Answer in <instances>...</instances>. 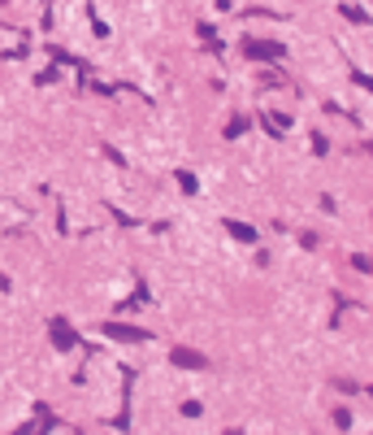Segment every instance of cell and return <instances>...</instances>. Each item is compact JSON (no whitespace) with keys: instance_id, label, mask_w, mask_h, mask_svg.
<instances>
[{"instance_id":"6da1fadb","label":"cell","mask_w":373,"mask_h":435,"mask_svg":"<svg viewBox=\"0 0 373 435\" xmlns=\"http://www.w3.org/2000/svg\"><path fill=\"white\" fill-rule=\"evenodd\" d=\"M104 335L126 339V344H139V339H148V331H139V326H118V322H104Z\"/></svg>"},{"instance_id":"7a4b0ae2","label":"cell","mask_w":373,"mask_h":435,"mask_svg":"<svg viewBox=\"0 0 373 435\" xmlns=\"http://www.w3.org/2000/svg\"><path fill=\"white\" fill-rule=\"evenodd\" d=\"M170 361H174V366H182V370H204V366H208V361H204L200 353H187V348H174V353H170Z\"/></svg>"},{"instance_id":"3957f363","label":"cell","mask_w":373,"mask_h":435,"mask_svg":"<svg viewBox=\"0 0 373 435\" xmlns=\"http://www.w3.org/2000/svg\"><path fill=\"white\" fill-rule=\"evenodd\" d=\"M52 339H57V348H78V335H74V331H65L61 318H52Z\"/></svg>"},{"instance_id":"277c9868","label":"cell","mask_w":373,"mask_h":435,"mask_svg":"<svg viewBox=\"0 0 373 435\" xmlns=\"http://www.w3.org/2000/svg\"><path fill=\"white\" fill-rule=\"evenodd\" d=\"M226 227H230V235H235V239H243V244H256V231H252V227H243V222H226Z\"/></svg>"},{"instance_id":"5b68a950","label":"cell","mask_w":373,"mask_h":435,"mask_svg":"<svg viewBox=\"0 0 373 435\" xmlns=\"http://www.w3.org/2000/svg\"><path fill=\"white\" fill-rule=\"evenodd\" d=\"M247 53L252 57H282V48L278 44H247Z\"/></svg>"},{"instance_id":"8992f818","label":"cell","mask_w":373,"mask_h":435,"mask_svg":"<svg viewBox=\"0 0 373 435\" xmlns=\"http://www.w3.org/2000/svg\"><path fill=\"white\" fill-rule=\"evenodd\" d=\"M178 183H182V192H195V179L187 170H178Z\"/></svg>"},{"instance_id":"52a82bcc","label":"cell","mask_w":373,"mask_h":435,"mask_svg":"<svg viewBox=\"0 0 373 435\" xmlns=\"http://www.w3.org/2000/svg\"><path fill=\"white\" fill-rule=\"evenodd\" d=\"M352 78H356L360 87H369V92H373V78H364V74H352Z\"/></svg>"},{"instance_id":"ba28073f","label":"cell","mask_w":373,"mask_h":435,"mask_svg":"<svg viewBox=\"0 0 373 435\" xmlns=\"http://www.w3.org/2000/svg\"><path fill=\"white\" fill-rule=\"evenodd\" d=\"M0 287H9V279H5V274H0Z\"/></svg>"},{"instance_id":"9c48e42d","label":"cell","mask_w":373,"mask_h":435,"mask_svg":"<svg viewBox=\"0 0 373 435\" xmlns=\"http://www.w3.org/2000/svg\"><path fill=\"white\" fill-rule=\"evenodd\" d=\"M0 5H5V0H0Z\"/></svg>"}]
</instances>
